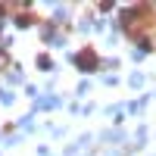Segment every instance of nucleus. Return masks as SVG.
<instances>
[{
  "label": "nucleus",
  "instance_id": "nucleus-1",
  "mask_svg": "<svg viewBox=\"0 0 156 156\" xmlns=\"http://www.w3.org/2000/svg\"><path fill=\"white\" fill-rule=\"evenodd\" d=\"M78 66H81L84 72L97 69V53H94V50H81V53H78Z\"/></svg>",
  "mask_w": 156,
  "mask_h": 156
},
{
  "label": "nucleus",
  "instance_id": "nucleus-2",
  "mask_svg": "<svg viewBox=\"0 0 156 156\" xmlns=\"http://www.w3.org/2000/svg\"><path fill=\"white\" fill-rule=\"evenodd\" d=\"M6 66V53H3V50H0V69H3Z\"/></svg>",
  "mask_w": 156,
  "mask_h": 156
}]
</instances>
